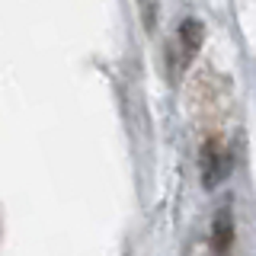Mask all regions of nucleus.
<instances>
[{"label": "nucleus", "mask_w": 256, "mask_h": 256, "mask_svg": "<svg viewBox=\"0 0 256 256\" xmlns=\"http://www.w3.org/2000/svg\"><path fill=\"white\" fill-rule=\"evenodd\" d=\"M228 170H230V157L221 150V144L208 141L205 148H202V182H205L208 189L218 186L224 176H228Z\"/></svg>", "instance_id": "1"}, {"label": "nucleus", "mask_w": 256, "mask_h": 256, "mask_svg": "<svg viewBox=\"0 0 256 256\" xmlns=\"http://www.w3.org/2000/svg\"><path fill=\"white\" fill-rule=\"evenodd\" d=\"M230 237H234V224H230V214H228V212H221L218 218H214V250H218V253H228Z\"/></svg>", "instance_id": "2"}]
</instances>
